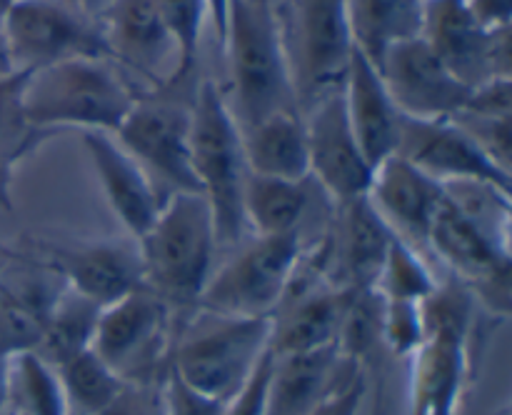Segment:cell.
Here are the masks:
<instances>
[{"label": "cell", "instance_id": "obj_1", "mask_svg": "<svg viewBox=\"0 0 512 415\" xmlns=\"http://www.w3.org/2000/svg\"><path fill=\"white\" fill-rule=\"evenodd\" d=\"M135 245L143 265V285L185 323L198 310L220 250L213 213L203 195H168L158 218Z\"/></svg>", "mask_w": 512, "mask_h": 415}, {"label": "cell", "instance_id": "obj_2", "mask_svg": "<svg viewBox=\"0 0 512 415\" xmlns=\"http://www.w3.org/2000/svg\"><path fill=\"white\" fill-rule=\"evenodd\" d=\"M138 98L115 63L93 58L25 73L20 93L25 120L48 135L68 128L115 135Z\"/></svg>", "mask_w": 512, "mask_h": 415}, {"label": "cell", "instance_id": "obj_3", "mask_svg": "<svg viewBox=\"0 0 512 415\" xmlns=\"http://www.w3.org/2000/svg\"><path fill=\"white\" fill-rule=\"evenodd\" d=\"M220 48L228 55L230 113L240 128L285 110H300L275 5L270 0H230Z\"/></svg>", "mask_w": 512, "mask_h": 415}, {"label": "cell", "instance_id": "obj_4", "mask_svg": "<svg viewBox=\"0 0 512 415\" xmlns=\"http://www.w3.org/2000/svg\"><path fill=\"white\" fill-rule=\"evenodd\" d=\"M190 170L213 213L218 248H238L248 238L243 190L250 170L238 120L213 80H200L190 103Z\"/></svg>", "mask_w": 512, "mask_h": 415}, {"label": "cell", "instance_id": "obj_5", "mask_svg": "<svg viewBox=\"0 0 512 415\" xmlns=\"http://www.w3.org/2000/svg\"><path fill=\"white\" fill-rule=\"evenodd\" d=\"M273 320L195 310L178 328L170 368L190 388L228 403L270 350Z\"/></svg>", "mask_w": 512, "mask_h": 415}, {"label": "cell", "instance_id": "obj_6", "mask_svg": "<svg viewBox=\"0 0 512 415\" xmlns=\"http://www.w3.org/2000/svg\"><path fill=\"white\" fill-rule=\"evenodd\" d=\"M275 13L295 100L303 113L310 103L345 83L355 50L348 0H283Z\"/></svg>", "mask_w": 512, "mask_h": 415}, {"label": "cell", "instance_id": "obj_7", "mask_svg": "<svg viewBox=\"0 0 512 415\" xmlns=\"http://www.w3.org/2000/svg\"><path fill=\"white\" fill-rule=\"evenodd\" d=\"M233 250L210 275L198 310L238 318H273L303 263V235H250Z\"/></svg>", "mask_w": 512, "mask_h": 415}, {"label": "cell", "instance_id": "obj_8", "mask_svg": "<svg viewBox=\"0 0 512 415\" xmlns=\"http://www.w3.org/2000/svg\"><path fill=\"white\" fill-rule=\"evenodd\" d=\"M180 320L148 288H138L100 310L93 350L138 388H155L170 368Z\"/></svg>", "mask_w": 512, "mask_h": 415}, {"label": "cell", "instance_id": "obj_9", "mask_svg": "<svg viewBox=\"0 0 512 415\" xmlns=\"http://www.w3.org/2000/svg\"><path fill=\"white\" fill-rule=\"evenodd\" d=\"M15 73H33L65 60H110L100 23L65 0H23L0 23Z\"/></svg>", "mask_w": 512, "mask_h": 415}, {"label": "cell", "instance_id": "obj_10", "mask_svg": "<svg viewBox=\"0 0 512 415\" xmlns=\"http://www.w3.org/2000/svg\"><path fill=\"white\" fill-rule=\"evenodd\" d=\"M190 103L193 98H173L163 88L140 95L113 135L165 198L173 193H198L190 170Z\"/></svg>", "mask_w": 512, "mask_h": 415}, {"label": "cell", "instance_id": "obj_11", "mask_svg": "<svg viewBox=\"0 0 512 415\" xmlns=\"http://www.w3.org/2000/svg\"><path fill=\"white\" fill-rule=\"evenodd\" d=\"M393 238V230L370 205L368 195L333 203L310 263L323 283L335 290L375 288Z\"/></svg>", "mask_w": 512, "mask_h": 415}, {"label": "cell", "instance_id": "obj_12", "mask_svg": "<svg viewBox=\"0 0 512 415\" xmlns=\"http://www.w3.org/2000/svg\"><path fill=\"white\" fill-rule=\"evenodd\" d=\"M23 255L100 308L143 288V265L135 240L38 238L30 240Z\"/></svg>", "mask_w": 512, "mask_h": 415}, {"label": "cell", "instance_id": "obj_13", "mask_svg": "<svg viewBox=\"0 0 512 415\" xmlns=\"http://www.w3.org/2000/svg\"><path fill=\"white\" fill-rule=\"evenodd\" d=\"M308 173L330 203L368 195L373 168L365 160L345 110L343 88L330 90L303 110Z\"/></svg>", "mask_w": 512, "mask_h": 415}, {"label": "cell", "instance_id": "obj_14", "mask_svg": "<svg viewBox=\"0 0 512 415\" xmlns=\"http://www.w3.org/2000/svg\"><path fill=\"white\" fill-rule=\"evenodd\" d=\"M420 38L470 88L510 78V30H485L465 0H425Z\"/></svg>", "mask_w": 512, "mask_h": 415}, {"label": "cell", "instance_id": "obj_15", "mask_svg": "<svg viewBox=\"0 0 512 415\" xmlns=\"http://www.w3.org/2000/svg\"><path fill=\"white\" fill-rule=\"evenodd\" d=\"M378 70L393 103L410 118H458L473 95V88L463 83L423 38L405 40L390 48Z\"/></svg>", "mask_w": 512, "mask_h": 415}, {"label": "cell", "instance_id": "obj_16", "mask_svg": "<svg viewBox=\"0 0 512 415\" xmlns=\"http://www.w3.org/2000/svg\"><path fill=\"white\" fill-rule=\"evenodd\" d=\"M395 155L405 158L438 183H490L498 188L512 185L508 168L490 158L478 140L458 120H425L403 115Z\"/></svg>", "mask_w": 512, "mask_h": 415}, {"label": "cell", "instance_id": "obj_17", "mask_svg": "<svg viewBox=\"0 0 512 415\" xmlns=\"http://www.w3.org/2000/svg\"><path fill=\"white\" fill-rule=\"evenodd\" d=\"M98 23L110 63L148 80L153 90L173 83L178 55L153 0H113Z\"/></svg>", "mask_w": 512, "mask_h": 415}, {"label": "cell", "instance_id": "obj_18", "mask_svg": "<svg viewBox=\"0 0 512 415\" xmlns=\"http://www.w3.org/2000/svg\"><path fill=\"white\" fill-rule=\"evenodd\" d=\"M368 200L395 238L428 253V235L445 200V185L400 155L373 170Z\"/></svg>", "mask_w": 512, "mask_h": 415}, {"label": "cell", "instance_id": "obj_19", "mask_svg": "<svg viewBox=\"0 0 512 415\" xmlns=\"http://www.w3.org/2000/svg\"><path fill=\"white\" fill-rule=\"evenodd\" d=\"M83 148L110 213L130 240H138L158 218L165 195L110 133H83Z\"/></svg>", "mask_w": 512, "mask_h": 415}, {"label": "cell", "instance_id": "obj_20", "mask_svg": "<svg viewBox=\"0 0 512 415\" xmlns=\"http://www.w3.org/2000/svg\"><path fill=\"white\" fill-rule=\"evenodd\" d=\"M23 270L5 275L0 268V355L15 358L38 350L55 298L63 280L23 253H15Z\"/></svg>", "mask_w": 512, "mask_h": 415}, {"label": "cell", "instance_id": "obj_21", "mask_svg": "<svg viewBox=\"0 0 512 415\" xmlns=\"http://www.w3.org/2000/svg\"><path fill=\"white\" fill-rule=\"evenodd\" d=\"M353 368L358 363L340 358L335 345L305 353H273L265 415H310L338 390Z\"/></svg>", "mask_w": 512, "mask_h": 415}, {"label": "cell", "instance_id": "obj_22", "mask_svg": "<svg viewBox=\"0 0 512 415\" xmlns=\"http://www.w3.org/2000/svg\"><path fill=\"white\" fill-rule=\"evenodd\" d=\"M343 98L355 140L370 168L375 170L398 150L403 113L390 98L380 70L360 50H353L350 58Z\"/></svg>", "mask_w": 512, "mask_h": 415}, {"label": "cell", "instance_id": "obj_23", "mask_svg": "<svg viewBox=\"0 0 512 415\" xmlns=\"http://www.w3.org/2000/svg\"><path fill=\"white\" fill-rule=\"evenodd\" d=\"M323 190L313 178L285 180L248 173L243 190V215L250 235H303L315 195Z\"/></svg>", "mask_w": 512, "mask_h": 415}, {"label": "cell", "instance_id": "obj_24", "mask_svg": "<svg viewBox=\"0 0 512 415\" xmlns=\"http://www.w3.org/2000/svg\"><path fill=\"white\" fill-rule=\"evenodd\" d=\"M248 170L268 178H308V138L300 110H285L240 128Z\"/></svg>", "mask_w": 512, "mask_h": 415}, {"label": "cell", "instance_id": "obj_25", "mask_svg": "<svg viewBox=\"0 0 512 415\" xmlns=\"http://www.w3.org/2000/svg\"><path fill=\"white\" fill-rule=\"evenodd\" d=\"M425 0H348L355 50L378 68L390 48L423 33Z\"/></svg>", "mask_w": 512, "mask_h": 415}, {"label": "cell", "instance_id": "obj_26", "mask_svg": "<svg viewBox=\"0 0 512 415\" xmlns=\"http://www.w3.org/2000/svg\"><path fill=\"white\" fill-rule=\"evenodd\" d=\"M23 78L25 73H13L0 80V210H13V183L20 163L33 155L45 140L53 135L40 133L25 120L23 113Z\"/></svg>", "mask_w": 512, "mask_h": 415}, {"label": "cell", "instance_id": "obj_27", "mask_svg": "<svg viewBox=\"0 0 512 415\" xmlns=\"http://www.w3.org/2000/svg\"><path fill=\"white\" fill-rule=\"evenodd\" d=\"M100 310H103L100 305H95L93 300L83 298V295H78L65 285L58 298H55L48 323H45L43 338H40L35 353H40L48 363L58 368L60 363L70 360L73 355L90 350L93 348L95 330H98Z\"/></svg>", "mask_w": 512, "mask_h": 415}, {"label": "cell", "instance_id": "obj_28", "mask_svg": "<svg viewBox=\"0 0 512 415\" xmlns=\"http://www.w3.org/2000/svg\"><path fill=\"white\" fill-rule=\"evenodd\" d=\"M13 415H73L58 368L40 353L10 358V403Z\"/></svg>", "mask_w": 512, "mask_h": 415}, {"label": "cell", "instance_id": "obj_29", "mask_svg": "<svg viewBox=\"0 0 512 415\" xmlns=\"http://www.w3.org/2000/svg\"><path fill=\"white\" fill-rule=\"evenodd\" d=\"M65 395L73 413L100 415L120 398L128 383L93 348L58 365Z\"/></svg>", "mask_w": 512, "mask_h": 415}, {"label": "cell", "instance_id": "obj_30", "mask_svg": "<svg viewBox=\"0 0 512 415\" xmlns=\"http://www.w3.org/2000/svg\"><path fill=\"white\" fill-rule=\"evenodd\" d=\"M438 278L430 270L425 253L408 245L405 240L393 238L388 255L380 265L375 293L383 300H400V303H423L435 293Z\"/></svg>", "mask_w": 512, "mask_h": 415}, {"label": "cell", "instance_id": "obj_31", "mask_svg": "<svg viewBox=\"0 0 512 415\" xmlns=\"http://www.w3.org/2000/svg\"><path fill=\"white\" fill-rule=\"evenodd\" d=\"M175 43V73L170 85H183L198 65L200 38L210 20L208 0H153Z\"/></svg>", "mask_w": 512, "mask_h": 415}, {"label": "cell", "instance_id": "obj_32", "mask_svg": "<svg viewBox=\"0 0 512 415\" xmlns=\"http://www.w3.org/2000/svg\"><path fill=\"white\" fill-rule=\"evenodd\" d=\"M380 320H383V298L375 293V288L350 290L338 340H335L340 358L353 360L358 365L368 363V358L380 345Z\"/></svg>", "mask_w": 512, "mask_h": 415}, {"label": "cell", "instance_id": "obj_33", "mask_svg": "<svg viewBox=\"0 0 512 415\" xmlns=\"http://www.w3.org/2000/svg\"><path fill=\"white\" fill-rule=\"evenodd\" d=\"M425 340V323L420 303H400L383 300V320H380V343L395 358H413L415 350Z\"/></svg>", "mask_w": 512, "mask_h": 415}, {"label": "cell", "instance_id": "obj_34", "mask_svg": "<svg viewBox=\"0 0 512 415\" xmlns=\"http://www.w3.org/2000/svg\"><path fill=\"white\" fill-rule=\"evenodd\" d=\"M155 400L160 415H223L225 410V403L190 388L173 373V368H168V373L155 385Z\"/></svg>", "mask_w": 512, "mask_h": 415}, {"label": "cell", "instance_id": "obj_35", "mask_svg": "<svg viewBox=\"0 0 512 415\" xmlns=\"http://www.w3.org/2000/svg\"><path fill=\"white\" fill-rule=\"evenodd\" d=\"M273 370V350L263 355L258 368L248 378V383L225 403L223 415H265V400H268V380Z\"/></svg>", "mask_w": 512, "mask_h": 415}, {"label": "cell", "instance_id": "obj_36", "mask_svg": "<svg viewBox=\"0 0 512 415\" xmlns=\"http://www.w3.org/2000/svg\"><path fill=\"white\" fill-rule=\"evenodd\" d=\"M368 388L365 368L358 365V368L350 370V375L338 385V390L310 415H360L365 408V398H368Z\"/></svg>", "mask_w": 512, "mask_h": 415}, {"label": "cell", "instance_id": "obj_37", "mask_svg": "<svg viewBox=\"0 0 512 415\" xmlns=\"http://www.w3.org/2000/svg\"><path fill=\"white\" fill-rule=\"evenodd\" d=\"M475 23L483 25L485 30H510L512 23V0H465Z\"/></svg>", "mask_w": 512, "mask_h": 415}, {"label": "cell", "instance_id": "obj_38", "mask_svg": "<svg viewBox=\"0 0 512 415\" xmlns=\"http://www.w3.org/2000/svg\"><path fill=\"white\" fill-rule=\"evenodd\" d=\"M100 415H160L158 400H155V388L128 385V388L120 393V398Z\"/></svg>", "mask_w": 512, "mask_h": 415}, {"label": "cell", "instance_id": "obj_39", "mask_svg": "<svg viewBox=\"0 0 512 415\" xmlns=\"http://www.w3.org/2000/svg\"><path fill=\"white\" fill-rule=\"evenodd\" d=\"M365 405H368V413H365V415H405L403 408L398 405V400H395V395L390 393L388 380H385L383 375L375 380L373 390L368 388V398H365Z\"/></svg>", "mask_w": 512, "mask_h": 415}, {"label": "cell", "instance_id": "obj_40", "mask_svg": "<svg viewBox=\"0 0 512 415\" xmlns=\"http://www.w3.org/2000/svg\"><path fill=\"white\" fill-rule=\"evenodd\" d=\"M228 3L230 0H208L210 23H213L215 35H218V43L223 40V33H225V15H228Z\"/></svg>", "mask_w": 512, "mask_h": 415}, {"label": "cell", "instance_id": "obj_41", "mask_svg": "<svg viewBox=\"0 0 512 415\" xmlns=\"http://www.w3.org/2000/svg\"><path fill=\"white\" fill-rule=\"evenodd\" d=\"M10 403V358L0 355V415H8Z\"/></svg>", "mask_w": 512, "mask_h": 415}, {"label": "cell", "instance_id": "obj_42", "mask_svg": "<svg viewBox=\"0 0 512 415\" xmlns=\"http://www.w3.org/2000/svg\"><path fill=\"white\" fill-rule=\"evenodd\" d=\"M65 3L73 5L75 10H80V13H85V15H90V18L98 20L100 13H103V10L108 8L113 0H65Z\"/></svg>", "mask_w": 512, "mask_h": 415}, {"label": "cell", "instance_id": "obj_43", "mask_svg": "<svg viewBox=\"0 0 512 415\" xmlns=\"http://www.w3.org/2000/svg\"><path fill=\"white\" fill-rule=\"evenodd\" d=\"M13 73H15L13 60H10L8 45H5L3 33H0V80H3V78H10V75H13Z\"/></svg>", "mask_w": 512, "mask_h": 415}, {"label": "cell", "instance_id": "obj_44", "mask_svg": "<svg viewBox=\"0 0 512 415\" xmlns=\"http://www.w3.org/2000/svg\"><path fill=\"white\" fill-rule=\"evenodd\" d=\"M18 3H23V0H0V23H3L5 13H8V10Z\"/></svg>", "mask_w": 512, "mask_h": 415}, {"label": "cell", "instance_id": "obj_45", "mask_svg": "<svg viewBox=\"0 0 512 415\" xmlns=\"http://www.w3.org/2000/svg\"><path fill=\"white\" fill-rule=\"evenodd\" d=\"M10 253H13V250H10L5 243H0V255H10Z\"/></svg>", "mask_w": 512, "mask_h": 415}, {"label": "cell", "instance_id": "obj_46", "mask_svg": "<svg viewBox=\"0 0 512 415\" xmlns=\"http://www.w3.org/2000/svg\"><path fill=\"white\" fill-rule=\"evenodd\" d=\"M13 253H15V250H13ZM13 253H10V255H13ZM10 255H0V260H5V258H10Z\"/></svg>", "mask_w": 512, "mask_h": 415}, {"label": "cell", "instance_id": "obj_47", "mask_svg": "<svg viewBox=\"0 0 512 415\" xmlns=\"http://www.w3.org/2000/svg\"><path fill=\"white\" fill-rule=\"evenodd\" d=\"M448 415H455V413H448Z\"/></svg>", "mask_w": 512, "mask_h": 415}, {"label": "cell", "instance_id": "obj_48", "mask_svg": "<svg viewBox=\"0 0 512 415\" xmlns=\"http://www.w3.org/2000/svg\"><path fill=\"white\" fill-rule=\"evenodd\" d=\"M8 415H13V413H8Z\"/></svg>", "mask_w": 512, "mask_h": 415}]
</instances>
